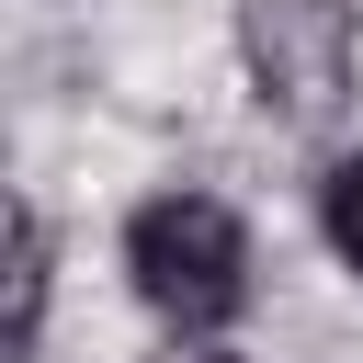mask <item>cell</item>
Masks as SVG:
<instances>
[{"mask_svg": "<svg viewBox=\"0 0 363 363\" xmlns=\"http://www.w3.org/2000/svg\"><path fill=\"white\" fill-rule=\"evenodd\" d=\"M250 227H238V204H216V193H193V182H170V193H147L136 216H125V284H136V306L170 329V340H227L238 318H250Z\"/></svg>", "mask_w": 363, "mask_h": 363, "instance_id": "obj_1", "label": "cell"}, {"mask_svg": "<svg viewBox=\"0 0 363 363\" xmlns=\"http://www.w3.org/2000/svg\"><path fill=\"white\" fill-rule=\"evenodd\" d=\"M318 238H329V261L363 284V147H340V159L318 170Z\"/></svg>", "mask_w": 363, "mask_h": 363, "instance_id": "obj_4", "label": "cell"}, {"mask_svg": "<svg viewBox=\"0 0 363 363\" xmlns=\"http://www.w3.org/2000/svg\"><path fill=\"white\" fill-rule=\"evenodd\" d=\"M238 68L272 125H329L363 79V0H238Z\"/></svg>", "mask_w": 363, "mask_h": 363, "instance_id": "obj_2", "label": "cell"}, {"mask_svg": "<svg viewBox=\"0 0 363 363\" xmlns=\"http://www.w3.org/2000/svg\"><path fill=\"white\" fill-rule=\"evenodd\" d=\"M45 295H57V238L34 204H11V363L45 352Z\"/></svg>", "mask_w": 363, "mask_h": 363, "instance_id": "obj_3", "label": "cell"}, {"mask_svg": "<svg viewBox=\"0 0 363 363\" xmlns=\"http://www.w3.org/2000/svg\"><path fill=\"white\" fill-rule=\"evenodd\" d=\"M147 363H250V352H227V340H170V352H147Z\"/></svg>", "mask_w": 363, "mask_h": 363, "instance_id": "obj_5", "label": "cell"}]
</instances>
